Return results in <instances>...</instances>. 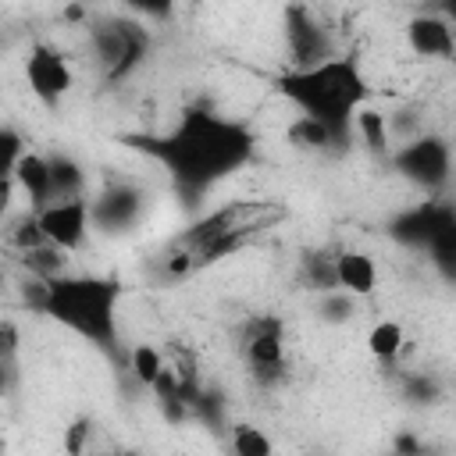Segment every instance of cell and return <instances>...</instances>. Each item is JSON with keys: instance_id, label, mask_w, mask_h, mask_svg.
<instances>
[{"instance_id": "obj_1", "label": "cell", "mask_w": 456, "mask_h": 456, "mask_svg": "<svg viewBox=\"0 0 456 456\" xmlns=\"http://www.w3.org/2000/svg\"><path fill=\"white\" fill-rule=\"evenodd\" d=\"M125 146L157 160L167 175L182 203H196L217 182L242 171L256 153V135L235 121L221 118L210 107H185L167 132L157 135H121Z\"/></svg>"}, {"instance_id": "obj_2", "label": "cell", "mask_w": 456, "mask_h": 456, "mask_svg": "<svg viewBox=\"0 0 456 456\" xmlns=\"http://www.w3.org/2000/svg\"><path fill=\"white\" fill-rule=\"evenodd\" d=\"M274 93L299 107L303 118L328 125L338 142H349L353 114L367 107L370 86L356 53H331L314 68H289L274 75Z\"/></svg>"}, {"instance_id": "obj_3", "label": "cell", "mask_w": 456, "mask_h": 456, "mask_svg": "<svg viewBox=\"0 0 456 456\" xmlns=\"http://www.w3.org/2000/svg\"><path fill=\"white\" fill-rule=\"evenodd\" d=\"M118 299L121 281L103 274H61L46 281L39 314L53 317L78 338L118 356Z\"/></svg>"}, {"instance_id": "obj_4", "label": "cell", "mask_w": 456, "mask_h": 456, "mask_svg": "<svg viewBox=\"0 0 456 456\" xmlns=\"http://www.w3.org/2000/svg\"><path fill=\"white\" fill-rule=\"evenodd\" d=\"M285 203L278 200H235V203H221L217 210L196 217L178 239L171 249L185 253V249H196L203 242H214V239H256L260 232L274 228L278 221H285Z\"/></svg>"}, {"instance_id": "obj_5", "label": "cell", "mask_w": 456, "mask_h": 456, "mask_svg": "<svg viewBox=\"0 0 456 456\" xmlns=\"http://www.w3.org/2000/svg\"><path fill=\"white\" fill-rule=\"evenodd\" d=\"M89 43H93V53H96V64L103 71V82L107 86H118L125 78H132L142 61L150 57V28L135 18H107V21H96L89 28Z\"/></svg>"}, {"instance_id": "obj_6", "label": "cell", "mask_w": 456, "mask_h": 456, "mask_svg": "<svg viewBox=\"0 0 456 456\" xmlns=\"http://www.w3.org/2000/svg\"><path fill=\"white\" fill-rule=\"evenodd\" d=\"M242 356L256 385L285 381V321L278 314H253L242 324Z\"/></svg>"}, {"instance_id": "obj_7", "label": "cell", "mask_w": 456, "mask_h": 456, "mask_svg": "<svg viewBox=\"0 0 456 456\" xmlns=\"http://www.w3.org/2000/svg\"><path fill=\"white\" fill-rule=\"evenodd\" d=\"M392 167H395L406 182H413L417 189L438 192V189L449 185V175H452V150H449V142H445L442 135L424 132V135H417L413 142L392 150Z\"/></svg>"}, {"instance_id": "obj_8", "label": "cell", "mask_w": 456, "mask_h": 456, "mask_svg": "<svg viewBox=\"0 0 456 456\" xmlns=\"http://www.w3.org/2000/svg\"><path fill=\"white\" fill-rule=\"evenodd\" d=\"M25 82L32 89V96L43 103V107H57L71 86H75V75H71V64L68 57L50 46V43H32L28 46V57H25Z\"/></svg>"}, {"instance_id": "obj_9", "label": "cell", "mask_w": 456, "mask_h": 456, "mask_svg": "<svg viewBox=\"0 0 456 456\" xmlns=\"http://www.w3.org/2000/svg\"><path fill=\"white\" fill-rule=\"evenodd\" d=\"M285 50L292 57V68H314V64L331 57L328 28L303 4H289L285 7Z\"/></svg>"}, {"instance_id": "obj_10", "label": "cell", "mask_w": 456, "mask_h": 456, "mask_svg": "<svg viewBox=\"0 0 456 456\" xmlns=\"http://www.w3.org/2000/svg\"><path fill=\"white\" fill-rule=\"evenodd\" d=\"M146 210V192L132 182H114L107 185L93 203H89V228L100 232H128Z\"/></svg>"}, {"instance_id": "obj_11", "label": "cell", "mask_w": 456, "mask_h": 456, "mask_svg": "<svg viewBox=\"0 0 456 456\" xmlns=\"http://www.w3.org/2000/svg\"><path fill=\"white\" fill-rule=\"evenodd\" d=\"M39 228H43V239L64 253L78 249L86 242V232H89V203L86 200H57V203H46L39 214H36Z\"/></svg>"}, {"instance_id": "obj_12", "label": "cell", "mask_w": 456, "mask_h": 456, "mask_svg": "<svg viewBox=\"0 0 456 456\" xmlns=\"http://www.w3.org/2000/svg\"><path fill=\"white\" fill-rule=\"evenodd\" d=\"M406 43L417 57L428 61H449L456 53V36L452 25L438 14V11H420L406 21Z\"/></svg>"}, {"instance_id": "obj_13", "label": "cell", "mask_w": 456, "mask_h": 456, "mask_svg": "<svg viewBox=\"0 0 456 456\" xmlns=\"http://www.w3.org/2000/svg\"><path fill=\"white\" fill-rule=\"evenodd\" d=\"M335 281L349 296H370L378 289V264L363 249H338L335 253Z\"/></svg>"}, {"instance_id": "obj_14", "label": "cell", "mask_w": 456, "mask_h": 456, "mask_svg": "<svg viewBox=\"0 0 456 456\" xmlns=\"http://www.w3.org/2000/svg\"><path fill=\"white\" fill-rule=\"evenodd\" d=\"M435 260V267L452 278L456 274V214L449 203H438L435 210V221H431V235H428V246H424Z\"/></svg>"}, {"instance_id": "obj_15", "label": "cell", "mask_w": 456, "mask_h": 456, "mask_svg": "<svg viewBox=\"0 0 456 456\" xmlns=\"http://www.w3.org/2000/svg\"><path fill=\"white\" fill-rule=\"evenodd\" d=\"M435 210H438V200H424V203H417V207L395 214V217L388 221V235H392L399 246L424 249V246H428V235H431Z\"/></svg>"}, {"instance_id": "obj_16", "label": "cell", "mask_w": 456, "mask_h": 456, "mask_svg": "<svg viewBox=\"0 0 456 456\" xmlns=\"http://www.w3.org/2000/svg\"><path fill=\"white\" fill-rule=\"evenodd\" d=\"M11 178L25 189L28 203L36 207V214L53 200V196H50V164H46V157H39V153H21V160H18V167H14Z\"/></svg>"}, {"instance_id": "obj_17", "label": "cell", "mask_w": 456, "mask_h": 456, "mask_svg": "<svg viewBox=\"0 0 456 456\" xmlns=\"http://www.w3.org/2000/svg\"><path fill=\"white\" fill-rule=\"evenodd\" d=\"M50 164V203L57 200H82V185H86V175H82V164L68 153H53L46 157Z\"/></svg>"}, {"instance_id": "obj_18", "label": "cell", "mask_w": 456, "mask_h": 456, "mask_svg": "<svg viewBox=\"0 0 456 456\" xmlns=\"http://www.w3.org/2000/svg\"><path fill=\"white\" fill-rule=\"evenodd\" d=\"M289 142L296 146V150H314V153H328V150H346V142H338L335 139V132L328 128V125H321V121H314V118H296L292 125H289Z\"/></svg>"}, {"instance_id": "obj_19", "label": "cell", "mask_w": 456, "mask_h": 456, "mask_svg": "<svg viewBox=\"0 0 456 456\" xmlns=\"http://www.w3.org/2000/svg\"><path fill=\"white\" fill-rule=\"evenodd\" d=\"M338 253V249H335ZM335 253L331 249H310L303 253V264H299V281L314 292H335L338 281H335Z\"/></svg>"}, {"instance_id": "obj_20", "label": "cell", "mask_w": 456, "mask_h": 456, "mask_svg": "<svg viewBox=\"0 0 456 456\" xmlns=\"http://www.w3.org/2000/svg\"><path fill=\"white\" fill-rule=\"evenodd\" d=\"M21 264H25V271L32 274V278H39V281H53V278H61V274H68V256H64V249H57V246H36V249H28V253H21Z\"/></svg>"}, {"instance_id": "obj_21", "label": "cell", "mask_w": 456, "mask_h": 456, "mask_svg": "<svg viewBox=\"0 0 456 456\" xmlns=\"http://www.w3.org/2000/svg\"><path fill=\"white\" fill-rule=\"evenodd\" d=\"M403 342H406V331H403L399 321H378V324L370 328V335H367V349H370V356L381 360L385 367L403 353Z\"/></svg>"}, {"instance_id": "obj_22", "label": "cell", "mask_w": 456, "mask_h": 456, "mask_svg": "<svg viewBox=\"0 0 456 456\" xmlns=\"http://www.w3.org/2000/svg\"><path fill=\"white\" fill-rule=\"evenodd\" d=\"M385 132H388V146H392V142H395V146L413 142L417 135H424V110L413 107V103H406V107L385 114Z\"/></svg>"}, {"instance_id": "obj_23", "label": "cell", "mask_w": 456, "mask_h": 456, "mask_svg": "<svg viewBox=\"0 0 456 456\" xmlns=\"http://www.w3.org/2000/svg\"><path fill=\"white\" fill-rule=\"evenodd\" d=\"M353 132L370 153H388V132H385V114L374 107H360L353 114Z\"/></svg>"}, {"instance_id": "obj_24", "label": "cell", "mask_w": 456, "mask_h": 456, "mask_svg": "<svg viewBox=\"0 0 456 456\" xmlns=\"http://www.w3.org/2000/svg\"><path fill=\"white\" fill-rule=\"evenodd\" d=\"M18 353H21V331L11 317H0V381L7 388L18 381Z\"/></svg>"}, {"instance_id": "obj_25", "label": "cell", "mask_w": 456, "mask_h": 456, "mask_svg": "<svg viewBox=\"0 0 456 456\" xmlns=\"http://www.w3.org/2000/svg\"><path fill=\"white\" fill-rule=\"evenodd\" d=\"M160 367H164V356H160L157 346H150V342H135V346L128 349V374L135 378V385L150 388L153 378L160 374Z\"/></svg>"}, {"instance_id": "obj_26", "label": "cell", "mask_w": 456, "mask_h": 456, "mask_svg": "<svg viewBox=\"0 0 456 456\" xmlns=\"http://www.w3.org/2000/svg\"><path fill=\"white\" fill-rule=\"evenodd\" d=\"M232 456H274V442L256 424H232Z\"/></svg>"}, {"instance_id": "obj_27", "label": "cell", "mask_w": 456, "mask_h": 456, "mask_svg": "<svg viewBox=\"0 0 456 456\" xmlns=\"http://www.w3.org/2000/svg\"><path fill=\"white\" fill-rule=\"evenodd\" d=\"M353 314H356V296H349V292H342V289L324 292V296L317 299V317H321L324 324H346V321H353Z\"/></svg>"}, {"instance_id": "obj_28", "label": "cell", "mask_w": 456, "mask_h": 456, "mask_svg": "<svg viewBox=\"0 0 456 456\" xmlns=\"http://www.w3.org/2000/svg\"><path fill=\"white\" fill-rule=\"evenodd\" d=\"M189 417H200L210 431H221L224 428V395L217 388H200L196 403L189 406Z\"/></svg>"}, {"instance_id": "obj_29", "label": "cell", "mask_w": 456, "mask_h": 456, "mask_svg": "<svg viewBox=\"0 0 456 456\" xmlns=\"http://www.w3.org/2000/svg\"><path fill=\"white\" fill-rule=\"evenodd\" d=\"M403 399L413 406H431L442 399V385L431 374H406L403 378Z\"/></svg>"}, {"instance_id": "obj_30", "label": "cell", "mask_w": 456, "mask_h": 456, "mask_svg": "<svg viewBox=\"0 0 456 456\" xmlns=\"http://www.w3.org/2000/svg\"><path fill=\"white\" fill-rule=\"evenodd\" d=\"M21 153H25V139H21V132L11 128V125H0V178H11V175H14Z\"/></svg>"}, {"instance_id": "obj_31", "label": "cell", "mask_w": 456, "mask_h": 456, "mask_svg": "<svg viewBox=\"0 0 456 456\" xmlns=\"http://www.w3.org/2000/svg\"><path fill=\"white\" fill-rule=\"evenodd\" d=\"M11 246H14V249H21V253H28V249H36V246H46V239H43V228H39L36 214H28V217L14 221V228H11Z\"/></svg>"}, {"instance_id": "obj_32", "label": "cell", "mask_w": 456, "mask_h": 456, "mask_svg": "<svg viewBox=\"0 0 456 456\" xmlns=\"http://www.w3.org/2000/svg\"><path fill=\"white\" fill-rule=\"evenodd\" d=\"M89 435H93V420H89V417H75V420L64 428V452H68V456H86Z\"/></svg>"}, {"instance_id": "obj_33", "label": "cell", "mask_w": 456, "mask_h": 456, "mask_svg": "<svg viewBox=\"0 0 456 456\" xmlns=\"http://www.w3.org/2000/svg\"><path fill=\"white\" fill-rule=\"evenodd\" d=\"M392 456H424V442L413 431H399L392 438Z\"/></svg>"}, {"instance_id": "obj_34", "label": "cell", "mask_w": 456, "mask_h": 456, "mask_svg": "<svg viewBox=\"0 0 456 456\" xmlns=\"http://www.w3.org/2000/svg\"><path fill=\"white\" fill-rule=\"evenodd\" d=\"M11 196H14V178H0V217L11 210Z\"/></svg>"}, {"instance_id": "obj_35", "label": "cell", "mask_w": 456, "mask_h": 456, "mask_svg": "<svg viewBox=\"0 0 456 456\" xmlns=\"http://www.w3.org/2000/svg\"><path fill=\"white\" fill-rule=\"evenodd\" d=\"M103 456H139V452H103Z\"/></svg>"}, {"instance_id": "obj_36", "label": "cell", "mask_w": 456, "mask_h": 456, "mask_svg": "<svg viewBox=\"0 0 456 456\" xmlns=\"http://www.w3.org/2000/svg\"><path fill=\"white\" fill-rule=\"evenodd\" d=\"M4 392H7V385H4V381H0V395H4Z\"/></svg>"}, {"instance_id": "obj_37", "label": "cell", "mask_w": 456, "mask_h": 456, "mask_svg": "<svg viewBox=\"0 0 456 456\" xmlns=\"http://www.w3.org/2000/svg\"><path fill=\"white\" fill-rule=\"evenodd\" d=\"M0 285H4V271H0Z\"/></svg>"}]
</instances>
